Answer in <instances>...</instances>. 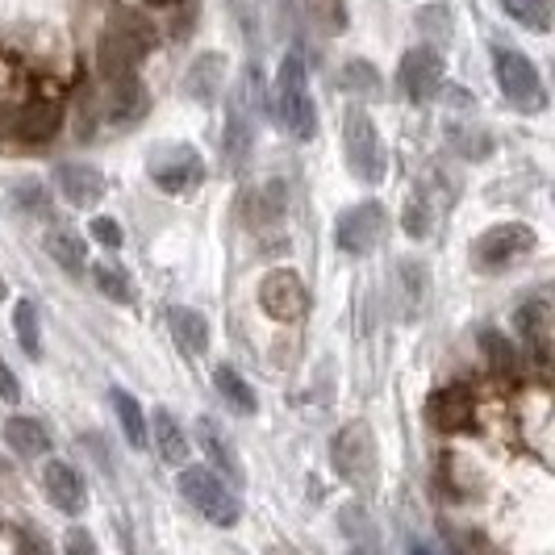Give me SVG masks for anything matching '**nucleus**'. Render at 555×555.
<instances>
[{
    "mask_svg": "<svg viewBox=\"0 0 555 555\" xmlns=\"http://www.w3.org/2000/svg\"><path fill=\"white\" fill-rule=\"evenodd\" d=\"M155 42V29L146 17L121 9L109 26L101 29V42H96V67L105 80H121V76H134L139 59L146 55V47Z\"/></svg>",
    "mask_w": 555,
    "mask_h": 555,
    "instance_id": "f257e3e1",
    "label": "nucleus"
},
{
    "mask_svg": "<svg viewBox=\"0 0 555 555\" xmlns=\"http://www.w3.org/2000/svg\"><path fill=\"white\" fill-rule=\"evenodd\" d=\"M272 113H276V121L293 134V139L309 142L313 134H318V113H313L306 59L301 55H288L284 63H280L276 92H272Z\"/></svg>",
    "mask_w": 555,
    "mask_h": 555,
    "instance_id": "f03ea898",
    "label": "nucleus"
},
{
    "mask_svg": "<svg viewBox=\"0 0 555 555\" xmlns=\"http://www.w3.org/2000/svg\"><path fill=\"white\" fill-rule=\"evenodd\" d=\"M331 464L334 473L343 476L347 485H356L360 493H367L376 485V439H372L367 422H351V426H343L334 435Z\"/></svg>",
    "mask_w": 555,
    "mask_h": 555,
    "instance_id": "7ed1b4c3",
    "label": "nucleus"
},
{
    "mask_svg": "<svg viewBox=\"0 0 555 555\" xmlns=\"http://www.w3.org/2000/svg\"><path fill=\"white\" fill-rule=\"evenodd\" d=\"M343 151H347V167L363 184H380L385 180V146L376 134V121L363 109H347L343 117Z\"/></svg>",
    "mask_w": 555,
    "mask_h": 555,
    "instance_id": "20e7f679",
    "label": "nucleus"
},
{
    "mask_svg": "<svg viewBox=\"0 0 555 555\" xmlns=\"http://www.w3.org/2000/svg\"><path fill=\"white\" fill-rule=\"evenodd\" d=\"M180 493L214 527H234L243 518V501L234 498V489L222 485V476H214L209 468H180Z\"/></svg>",
    "mask_w": 555,
    "mask_h": 555,
    "instance_id": "39448f33",
    "label": "nucleus"
},
{
    "mask_svg": "<svg viewBox=\"0 0 555 555\" xmlns=\"http://www.w3.org/2000/svg\"><path fill=\"white\" fill-rule=\"evenodd\" d=\"M385 230H389L385 205L360 201V205H351V209L338 214V222H334V243H338V250L363 259V255H372V250L385 243Z\"/></svg>",
    "mask_w": 555,
    "mask_h": 555,
    "instance_id": "423d86ee",
    "label": "nucleus"
},
{
    "mask_svg": "<svg viewBox=\"0 0 555 555\" xmlns=\"http://www.w3.org/2000/svg\"><path fill=\"white\" fill-rule=\"evenodd\" d=\"M534 243H539V234H534L527 222L489 225V230L473 243V268L476 272H498V268H509L518 255L534 250Z\"/></svg>",
    "mask_w": 555,
    "mask_h": 555,
    "instance_id": "0eeeda50",
    "label": "nucleus"
},
{
    "mask_svg": "<svg viewBox=\"0 0 555 555\" xmlns=\"http://www.w3.org/2000/svg\"><path fill=\"white\" fill-rule=\"evenodd\" d=\"M146 171H151V180L164 193H189V189H196L205 180V159L189 142H164V146L151 151Z\"/></svg>",
    "mask_w": 555,
    "mask_h": 555,
    "instance_id": "6e6552de",
    "label": "nucleus"
},
{
    "mask_svg": "<svg viewBox=\"0 0 555 555\" xmlns=\"http://www.w3.org/2000/svg\"><path fill=\"white\" fill-rule=\"evenodd\" d=\"M498 83L514 109L539 113L547 105V92H543V80H539L534 63L527 55H518V51H498Z\"/></svg>",
    "mask_w": 555,
    "mask_h": 555,
    "instance_id": "1a4fd4ad",
    "label": "nucleus"
},
{
    "mask_svg": "<svg viewBox=\"0 0 555 555\" xmlns=\"http://www.w3.org/2000/svg\"><path fill=\"white\" fill-rule=\"evenodd\" d=\"M259 306H263V313H268L272 322H293V318H301V313H306V284H301V276L288 272V268L268 272V276L259 280Z\"/></svg>",
    "mask_w": 555,
    "mask_h": 555,
    "instance_id": "9d476101",
    "label": "nucleus"
},
{
    "mask_svg": "<svg viewBox=\"0 0 555 555\" xmlns=\"http://www.w3.org/2000/svg\"><path fill=\"white\" fill-rule=\"evenodd\" d=\"M397 83L410 101H430L439 88H443V55L435 47H414L410 55L401 59V72H397Z\"/></svg>",
    "mask_w": 555,
    "mask_h": 555,
    "instance_id": "9b49d317",
    "label": "nucleus"
},
{
    "mask_svg": "<svg viewBox=\"0 0 555 555\" xmlns=\"http://www.w3.org/2000/svg\"><path fill=\"white\" fill-rule=\"evenodd\" d=\"M426 417L435 430L443 435H460L476 426V401L464 389H435L426 397Z\"/></svg>",
    "mask_w": 555,
    "mask_h": 555,
    "instance_id": "f8f14e48",
    "label": "nucleus"
},
{
    "mask_svg": "<svg viewBox=\"0 0 555 555\" xmlns=\"http://www.w3.org/2000/svg\"><path fill=\"white\" fill-rule=\"evenodd\" d=\"M42 485H47V493L55 501V509L63 514H83V505H88V489H83V476L72 468V464H63V460H51L47 468H42Z\"/></svg>",
    "mask_w": 555,
    "mask_h": 555,
    "instance_id": "ddd939ff",
    "label": "nucleus"
},
{
    "mask_svg": "<svg viewBox=\"0 0 555 555\" xmlns=\"http://www.w3.org/2000/svg\"><path fill=\"white\" fill-rule=\"evenodd\" d=\"M55 184L72 205H80L83 209V205H96V201L105 196V171L92 164H59Z\"/></svg>",
    "mask_w": 555,
    "mask_h": 555,
    "instance_id": "4468645a",
    "label": "nucleus"
},
{
    "mask_svg": "<svg viewBox=\"0 0 555 555\" xmlns=\"http://www.w3.org/2000/svg\"><path fill=\"white\" fill-rule=\"evenodd\" d=\"M222 76H225V55L205 51L189 63L184 72V96H193L196 105H214L222 96Z\"/></svg>",
    "mask_w": 555,
    "mask_h": 555,
    "instance_id": "2eb2a0df",
    "label": "nucleus"
},
{
    "mask_svg": "<svg viewBox=\"0 0 555 555\" xmlns=\"http://www.w3.org/2000/svg\"><path fill=\"white\" fill-rule=\"evenodd\" d=\"M146 430H155V451H159L164 464H171V468H189V430L176 422L171 410H155V417H151Z\"/></svg>",
    "mask_w": 555,
    "mask_h": 555,
    "instance_id": "dca6fc26",
    "label": "nucleus"
},
{
    "mask_svg": "<svg viewBox=\"0 0 555 555\" xmlns=\"http://www.w3.org/2000/svg\"><path fill=\"white\" fill-rule=\"evenodd\" d=\"M196 439H201V447H205L209 464H218L230 485H243V460H238L234 443L218 430V422H214V417H201V422H196Z\"/></svg>",
    "mask_w": 555,
    "mask_h": 555,
    "instance_id": "f3484780",
    "label": "nucleus"
},
{
    "mask_svg": "<svg viewBox=\"0 0 555 555\" xmlns=\"http://www.w3.org/2000/svg\"><path fill=\"white\" fill-rule=\"evenodd\" d=\"M167 326H171V338L184 356H205L209 351V322L189 306H171L167 309Z\"/></svg>",
    "mask_w": 555,
    "mask_h": 555,
    "instance_id": "a211bd4d",
    "label": "nucleus"
},
{
    "mask_svg": "<svg viewBox=\"0 0 555 555\" xmlns=\"http://www.w3.org/2000/svg\"><path fill=\"white\" fill-rule=\"evenodd\" d=\"M63 113H59L55 101H29L26 109L13 117V134L26 142H47L59 130Z\"/></svg>",
    "mask_w": 555,
    "mask_h": 555,
    "instance_id": "6ab92c4d",
    "label": "nucleus"
},
{
    "mask_svg": "<svg viewBox=\"0 0 555 555\" xmlns=\"http://www.w3.org/2000/svg\"><path fill=\"white\" fill-rule=\"evenodd\" d=\"M514 326H518L522 338L534 347V356H539V360H547V338H552V306H547V297L527 301V306L514 313Z\"/></svg>",
    "mask_w": 555,
    "mask_h": 555,
    "instance_id": "aec40b11",
    "label": "nucleus"
},
{
    "mask_svg": "<svg viewBox=\"0 0 555 555\" xmlns=\"http://www.w3.org/2000/svg\"><path fill=\"white\" fill-rule=\"evenodd\" d=\"M146 105H151V96H146V88H142L139 76H121V80H113V96H109L113 121L134 126L142 113H146Z\"/></svg>",
    "mask_w": 555,
    "mask_h": 555,
    "instance_id": "412c9836",
    "label": "nucleus"
},
{
    "mask_svg": "<svg viewBox=\"0 0 555 555\" xmlns=\"http://www.w3.org/2000/svg\"><path fill=\"white\" fill-rule=\"evenodd\" d=\"M4 439H9V447L17 451V455H47L51 451V430L38 422V417H9L4 422Z\"/></svg>",
    "mask_w": 555,
    "mask_h": 555,
    "instance_id": "4be33fe9",
    "label": "nucleus"
},
{
    "mask_svg": "<svg viewBox=\"0 0 555 555\" xmlns=\"http://www.w3.org/2000/svg\"><path fill=\"white\" fill-rule=\"evenodd\" d=\"M47 250H51V259H55L63 272H72V276H80V272H88V243H83L76 230H67V225H59V230H51L47 234Z\"/></svg>",
    "mask_w": 555,
    "mask_h": 555,
    "instance_id": "5701e85b",
    "label": "nucleus"
},
{
    "mask_svg": "<svg viewBox=\"0 0 555 555\" xmlns=\"http://www.w3.org/2000/svg\"><path fill=\"white\" fill-rule=\"evenodd\" d=\"M397 284H401V301H405V318L414 322L422 306H426V293H430V272L417 263V259H401L397 263Z\"/></svg>",
    "mask_w": 555,
    "mask_h": 555,
    "instance_id": "b1692460",
    "label": "nucleus"
},
{
    "mask_svg": "<svg viewBox=\"0 0 555 555\" xmlns=\"http://www.w3.org/2000/svg\"><path fill=\"white\" fill-rule=\"evenodd\" d=\"M250 146H255V121H250L243 109H234L222 130V159L230 167H243L250 155Z\"/></svg>",
    "mask_w": 555,
    "mask_h": 555,
    "instance_id": "393cba45",
    "label": "nucleus"
},
{
    "mask_svg": "<svg viewBox=\"0 0 555 555\" xmlns=\"http://www.w3.org/2000/svg\"><path fill=\"white\" fill-rule=\"evenodd\" d=\"M214 385H218V392H222V401L234 410V414L250 417L255 410H259V401H255V392H250V385L230 367V363H222L218 372H214Z\"/></svg>",
    "mask_w": 555,
    "mask_h": 555,
    "instance_id": "a878e982",
    "label": "nucleus"
},
{
    "mask_svg": "<svg viewBox=\"0 0 555 555\" xmlns=\"http://www.w3.org/2000/svg\"><path fill=\"white\" fill-rule=\"evenodd\" d=\"M113 414L121 422V435H126V443L130 447H146V417H142V405L134 392L126 389H113Z\"/></svg>",
    "mask_w": 555,
    "mask_h": 555,
    "instance_id": "bb28decb",
    "label": "nucleus"
},
{
    "mask_svg": "<svg viewBox=\"0 0 555 555\" xmlns=\"http://www.w3.org/2000/svg\"><path fill=\"white\" fill-rule=\"evenodd\" d=\"M476 343H480L485 360L493 363V367H498L501 376H514V372H518V347H514V343H509V338H505L501 331H493V326H485Z\"/></svg>",
    "mask_w": 555,
    "mask_h": 555,
    "instance_id": "cd10ccee",
    "label": "nucleus"
},
{
    "mask_svg": "<svg viewBox=\"0 0 555 555\" xmlns=\"http://www.w3.org/2000/svg\"><path fill=\"white\" fill-rule=\"evenodd\" d=\"M501 9L522 29H534V34L552 29V0H501Z\"/></svg>",
    "mask_w": 555,
    "mask_h": 555,
    "instance_id": "c85d7f7f",
    "label": "nucleus"
},
{
    "mask_svg": "<svg viewBox=\"0 0 555 555\" xmlns=\"http://www.w3.org/2000/svg\"><path fill=\"white\" fill-rule=\"evenodd\" d=\"M92 280H96V288L117 301V306H134V280L126 276L121 268H113V263H92Z\"/></svg>",
    "mask_w": 555,
    "mask_h": 555,
    "instance_id": "c756f323",
    "label": "nucleus"
},
{
    "mask_svg": "<svg viewBox=\"0 0 555 555\" xmlns=\"http://www.w3.org/2000/svg\"><path fill=\"white\" fill-rule=\"evenodd\" d=\"M430 225H435V209H430V196L417 189V193H410L405 209H401V230H405L410 238H426V234H430Z\"/></svg>",
    "mask_w": 555,
    "mask_h": 555,
    "instance_id": "7c9ffc66",
    "label": "nucleus"
},
{
    "mask_svg": "<svg viewBox=\"0 0 555 555\" xmlns=\"http://www.w3.org/2000/svg\"><path fill=\"white\" fill-rule=\"evenodd\" d=\"M13 331L26 356H42V334H38V306L34 301H17L13 309Z\"/></svg>",
    "mask_w": 555,
    "mask_h": 555,
    "instance_id": "2f4dec72",
    "label": "nucleus"
},
{
    "mask_svg": "<svg viewBox=\"0 0 555 555\" xmlns=\"http://www.w3.org/2000/svg\"><path fill=\"white\" fill-rule=\"evenodd\" d=\"M380 72L367 63V59H351L347 67H343V88L347 92H356V96H376L380 92Z\"/></svg>",
    "mask_w": 555,
    "mask_h": 555,
    "instance_id": "473e14b6",
    "label": "nucleus"
},
{
    "mask_svg": "<svg viewBox=\"0 0 555 555\" xmlns=\"http://www.w3.org/2000/svg\"><path fill=\"white\" fill-rule=\"evenodd\" d=\"M313 26H322L326 34H343L347 29V4L343 0H306Z\"/></svg>",
    "mask_w": 555,
    "mask_h": 555,
    "instance_id": "72a5a7b5",
    "label": "nucleus"
},
{
    "mask_svg": "<svg viewBox=\"0 0 555 555\" xmlns=\"http://www.w3.org/2000/svg\"><path fill=\"white\" fill-rule=\"evenodd\" d=\"M255 209H259V218H263V222H280V214L288 209V189H284V180L263 184V193L255 196Z\"/></svg>",
    "mask_w": 555,
    "mask_h": 555,
    "instance_id": "f704fd0d",
    "label": "nucleus"
},
{
    "mask_svg": "<svg viewBox=\"0 0 555 555\" xmlns=\"http://www.w3.org/2000/svg\"><path fill=\"white\" fill-rule=\"evenodd\" d=\"M417 29H426L435 42H443L447 34H451V9H447V4H426V9H417Z\"/></svg>",
    "mask_w": 555,
    "mask_h": 555,
    "instance_id": "c9c22d12",
    "label": "nucleus"
},
{
    "mask_svg": "<svg viewBox=\"0 0 555 555\" xmlns=\"http://www.w3.org/2000/svg\"><path fill=\"white\" fill-rule=\"evenodd\" d=\"M13 196H17V205H26L29 214H47V189H42L38 180H22V184H13Z\"/></svg>",
    "mask_w": 555,
    "mask_h": 555,
    "instance_id": "e433bc0d",
    "label": "nucleus"
},
{
    "mask_svg": "<svg viewBox=\"0 0 555 555\" xmlns=\"http://www.w3.org/2000/svg\"><path fill=\"white\" fill-rule=\"evenodd\" d=\"M88 230H92V238H96L101 247H109V250H117L121 247V238H126V234H121V225L113 222V218H96Z\"/></svg>",
    "mask_w": 555,
    "mask_h": 555,
    "instance_id": "4c0bfd02",
    "label": "nucleus"
},
{
    "mask_svg": "<svg viewBox=\"0 0 555 555\" xmlns=\"http://www.w3.org/2000/svg\"><path fill=\"white\" fill-rule=\"evenodd\" d=\"M338 522H343V530H347V534H367V539H372V518L363 514L360 505H347Z\"/></svg>",
    "mask_w": 555,
    "mask_h": 555,
    "instance_id": "58836bf2",
    "label": "nucleus"
},
{
    "mask_svg": "<svg viewBox=\"0 0 555 555\" xmlns=\"http://www.w3.org/2000/svg\"><path fill=\"white\" fill-rule=\"evenodd\" d=\"M63 552L67 555H101L96 552V539H92V534H88V530H67V543H63Z\"/></svg>",
    "mask_w": 555,
    "mask_h": 555,
    "instance_id": "ea45409f",
    "label": "nucleus"
},
{
    "mask_svg": "<svg viewBox=\"0 0 555 555\" xmlns=\"http://www.w3.org/2000/svg\"><path fill=\"white\" fill-rule=\"evenodd\" d=\"M0 401H22V385L13 376V367L0 360Z\"/></svg>",
    "mask_w": 555,
    "mask_h": 555,
    "instance_id": "a19ab883",
    "label": "nucleus"
},
{
    "mask_svg": "<svg viewBox=\"0 0 555 555\" xmlns=\"http://www.w3.org/2000/svg\"><path fill=\"white\" fill-rule=\"evenodd\" d=\"M17 555H51V547L38 539V530L26 527L22 534H17Z\"/></svg>",
    "mask_w": 555,
    "mask_h": 555,
    "instance_id": "79ce46f5",
    "label": "nucleus"
},
{
    "mask_svg": "<svg viewBox=\"0 0 555 555\" xmlns=\"http://www.w3.org/2000/svg\"><path fill=\"white\" fill-rule=\"evenodd\" d=\"M410 555H435L430 547H422V543H410Z\"/></svg>",
    "mask_w": 555,
    "mask_h": 555,
    "instance_id": "37998d69",
    "label": "nucleus"
},
{
    "mask_svg": "<svg viewBox=\"0 0 555 555\" xmlns=\"http://www.w3.org/2000/svg\"><path fill=\"white\" fill-rule=\"evenodd\" d=\"M351 555H380L376 547H351Z\"/></svg>",
    "mask_w": 555,
    "mask_h": 555,
    "instance_id": "c03bdc74",
    "label": "nucleus"
},
{
    "mask_svg": "<svg viewBox=\"0 0 555 555\" xmlns=\"http://www.w3.org/2000/svg\"><path fill=\"white\" fill-rule=\"evenodd\" d=\"M146 4H155V9H167V4H180V0H146Z\"/></svg>",
    "mask_w": 555,
    "mask_h": 555,
    "instance_id": "a18cd8bd",
    "label": "nucleus"
},
{
    "mask_svg": "<svg viewBox=\"0 0 555 555\" xmlns=\"http://www.w3.org/2000/svg\"><path fill=\"white\" fill-rule=\"evenodd\" d=\"M0 301H4V280H0Z\"/></svg>",
    "mask_w": 555,
    "mask_h": 555,
    "instance_id": "49530a36",
    "label": "nucleus"
}]
</instances>
